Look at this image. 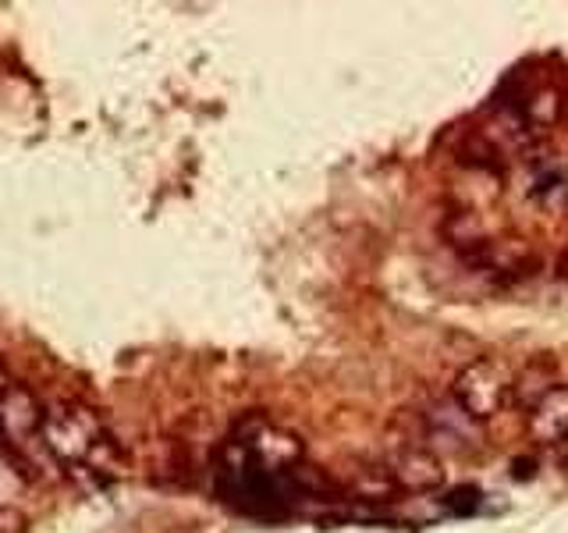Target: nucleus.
<instances>
[{
	"label": "nucleus",
	"instance_id": "3",
	"mask_svg": "<svg viewBox=\"0 0 568 533\" xmlns=\"http://www.w3.org/2000/svg\"><path fill=\"white\" fill-rule=\"evenodd\" d=\"M426 441H430V423H426V431L390 438L384 473L398 494H434L444 487L440 455L434 452V444H426Z\"/></svg>",
	"mask_w": 568,
	"mask_h": 533
},
{
	"label": "nucleus",
	"instance_id": "12",
	"mask_svg": "<svg viewBox=\"0 0 568 533\" xmlns=\"http://www.w3.org/2000/svg\"><path fill=\"white\" fill-rule=\"evenodd\" d=\"M0 444H4V434H0Z\"/></svg>",
	"mask_w": 568,
	"mask_h": 533
},
{
	"label": "nucleus",
	"instance_id": "1",
	"mask_svg": "<svg viewBox=\"0 0 568 533\" xmlns=\"http://www.w3.org/2000/svg\"><path fill=\"white\" fill-rule=\"evenodd\" d=\"M40 438L53 459H61L64 466L79 470V466H89L93 455L103 449L106 431L93 409H85L79 402H58V405H47Z\"/></svg>",
	"mask_w": 568,
	"mask_h": 533
},
{
	"label": "nucleus",
	"instance_id": "10",
	"mask_svg": "<svg viewBox=\"0 0 568 533\" xmlns=\"http://www.w3.org/2000/svg\"><path fill=\"white\" fill-rule=\"evenodd\" d=\"M11 388V381H8V373H4V366H0V395H4V391Z\"/></svg>",
	"mask_w": 568,
	"mask_h": 533
},
{
	"label": "nucleus",
	"instance_id": "2",
	"mask_svg": "<svg viewBox=\"0 0 568 533\" xmlns=\"http://www.w3.org/2000/svg\"><path fill=\"white\" fill-rule=\"evenodd\" d=\"M452 402L466 413L473 423H487L501 416L515 402V370L505 360H473L462 366V373L452 384Z\"/></svg>",
	"mask_w": 568,
	"mask_h": 533
},
{
	"label": "nucleus",
	"instance_id": "6",
	"mask_svg": "<svg viewBox=\"0 0 568 533\" xmlns=\"http://www.w3.org/2000/svg\"><path fill=\"white\" fill-rule=\"evenodd\" d=\"M526 195L540 207H565L568 203V171L558 164V160H529Z\"/></svg>",
	"mask_w": 568,
	"mask_h": 533
},
{
	"label": "nucleus",
	"instance_id": "4",
	"mask_svg": "<svg viewBox=\"0 0 568 533\" xmlns=\"http://www.w3.org/2000/svg\"><path fill=\"white\" fill-rule=\"evenodd\" d=\"M43 420H47V405H40V399H36L29 388L11 384L4 395H0V434H4V441L18 444V441L40 438Z\"/></svg>",
	"mask_w": 568,
	"mask_h": 533
},
{
	"label": "nucleus",
	"instance_id": "9",
	"mask_svg": "<svg viewBox=\"0 0 568 533\" xmlns=\"http://www.w3.org/2000/svg\"><path fill=\"white\" fill-rule=\"evenodd\" d=\"M26 484H29L26 462H18L11 452H4V444H0V509H8L14 497L26 491Z\"/></svg>",
	"mask_w": 568,
	"mask_h": 533
},
{
	"label": "nucleus",
	"instance_id": "8",
	"mask_svg": "<svg viewBox=\"0 0 568 533\" xmlns=\"http://www.w3.org/2000/svg\"><path fill=\"white\" fill-rule=\"evenodd\" d=\"M444 235H448L466 257H479L494 242L484 218H479L476 210H455L448 218V224H444Z\"/></svg>",
	"mask_w": 568,
	"mask_h": 533
},
{
	"label": "nucleus",
	"instance_id": "11",
	"mask_svg": "<svg viewBox=\"0 0 568 533\" xmlns=\"http://www.w3.org/2000/svg\"><path fill=\"white\" fill-rule=\"evenodd\" d=\"M558 449H561V466L568 470V441H565V444H558Z\"/></svg>",
	"mask_w": 568,
	"mask_h": 533
},
{
	"label": "nucleus",
	"instance_id": "7",
	"mask_svg": "<svg viewBox=\"0 0 568 533\" xmlns=\"http://www.w3.org/2000/svg\"><path fill=\"white\" fill-rule=\"evenodd\" d=\"M558 370L550 360H532L526 363L519 373H515V402H519L526 413L532 405H537L550 388H558Z\"/></svg>",
	"mask_w": 568,
	"mask_h": 533
},
{
	"label": "nucleus",
	"instance_id": "5",
	"mask_svg": "<svg viewBox=\"0 0 568 533\" xmlns=\"http://www.w3.org/2000/svg\"><path fill=\"white\" fill-rule=\"evenodd\" d=\"M526 431L537 444L568 441V384L550 388L547 395L526 413Z\"/></svg>",
	"mask_w": 568,
	"mask_h": 533
}]
</instances>
